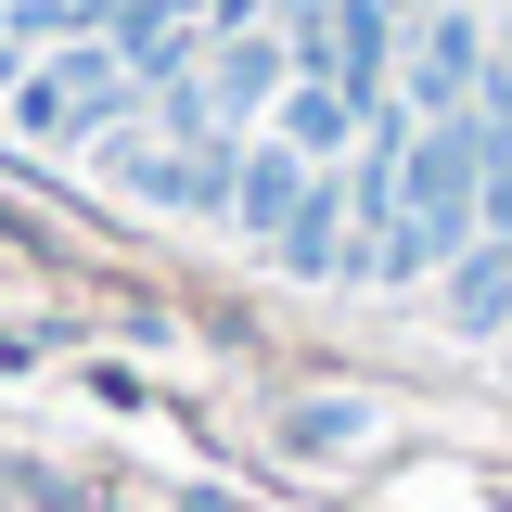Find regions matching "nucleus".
Masks as SVG:
<instances>
[{"label": "nucleus", "instance_id": "nucleus-1", "mask_svg": "<svg viewBox=\"0 0 512 512\" xmlns=\"http://www.w3.org/2000/svg\"><path fill=\"white\" fill-rule=\"evenodd\" d=\"M461 244H474V103L461 116H410L397 218H384V244H372V282H436Z\"/></svg>", "mask_w": 512, "mask_h": 512}, {"label": "nucleus", "instance_id": "nucleus-2", "mask_svg": "<svg viewBox=\"0 0 512 512\" xmlns=\"http://www.w3.org/2000/svg\"><path fill=\"white\" fill-rule=\"evenodd\" d=\"M128 103H141V77H128L103 39H64V52H39L26 77H13V103H0V116L26 128L39 154H64V141H103Z\"/></svg>", "mask_w": 512, "mask_h": 512}, {"label": "nucleus", "instance_id": "nucleus-3", "mask_svg": "<svg viewBox=\"0 0 512 512\" xmlns=\"http://www.w3.org/2000/svg\"><path fill=\"white\" fill-rule=\"evenodd\" d=\"M308 154H295V141H244V180H231V218H244L256 244H282V218H295V205H308Z\"/></svg>", "mask_w": 512, "mask_h": 512}, {"label": "nucleus", "instance_id": "nucleus-4", "mask_svg": "<svg viewBox=\"0 0 512 512\" xmlns=\"http://www.w3.org/2000/svg\"><path fill=\"white\" fill-rule=\"evenodd\" d=\"M384 13H397V26H410V13H436V0H384Z\"/></svg>", "mask_w": 512, "mask_h": 512}]
</instances>
